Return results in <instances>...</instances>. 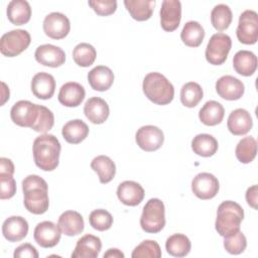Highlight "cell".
<instances>
[{"instance_id": "ffe728a7", "label": "cell", "mask_w": 258, "mask_h": 258, "mask_svg": "<svg viewBox=\"0 0 258 258\" xmlns=\"http://www.w3.org/2000/svg\"><path fill=\"white\" fill-rule=\"evenodd\" d=\"M253 126V121L250 113L242 108L232 111L228 117L227 127L229 131L236 135L242 136L247 134Z\"/></svg>"}, {"instance_id": "1f68e13d", "label": "cell", "mask_w": 258, "mask_h": 258, "mask_svg": "<svg viewBox=\"0 0 258 258\" xmlns=\"http://www.w3.org/2000/svg\"><path fill=\"white\" fill-rule=\"evenodd\" d=\"M219 144L217 139L207 133L198 134L191 140V149L192 151L203 157L213 156L218 150Z\"/></svg>"}, {"instance_id": "9a60e30c", "label": "cell", "mask_w": 258, "mask_h": 258, "mask_svg": "<svg viewBox=\"0 0 258 258\" xmlns=\"http://www.w3.org/2000/svg\"><path fill=\"white\" fill-rule=\"evenodd\" d=\"M216 91L221 98L228 101H236L243 96L245 87L242 81L227 75L221 77L216 82Z\"/></svg>"}, {"instance_id": "ac0fdd59", "label": "cell", "mask_w": 258, "mask_h": 258, "mask_svg": "<svg viewBox=\"0 0 258 258\" xmlns=\"http://www.w3.org/2000/svg\"><path fill=\"white\" fill-rule=\"evenodd\" d=\"M30 88L32 94L41 100L50 99L55 91V80L48 73L40 72L33 76Z\"/></svg>"}, {"instance_id": "60d3db41", "label": "cell", "mask_w": 258, "mask_h": 258, "mask_svg": "<svg viewBox=\"0 0 258 258\" xmlns=\"http://www.w3.org/2000/svg\"><path fill=\"white\" fill-rule=\"evenodd\" d=\"M53 124H54L53 113L45 106L39 105L38 106V117L31 129H33L36 132L45 134L52 128Z\"/></svg>"}, {"instance_id": "4dcf8cb0", "label": "cell", "mask_w": 258, "mask_h": 258, "mask_svg": "<svg viewBox=\"0 0 258 258\" xmlns=\"http://www.w3.org/2000/svg\"><path fill=\"white\" fill-rule=\"evenodd\" d=\"M92 169L97 172L101 183L110 182L116 173V165L114 161L106 155H98L91 162Z\"/></svg>"}, {"instance_id": "f6af8a7d", "label": "cell", "mask_w": 258, "mask_h": 258, "mask_svg": "<svg viewBox=\"0 0 258 258\" xmlns=\"http://www.w3.org/2000/svg\"><path fill=\"white\" fill-rule=\"evenodd\" d=\"M15 258L20 257H29V258H38V252L36 251L35 247L29 243H24L19 245L13 253Z\"/></svg>"}, {"instance_id": "f1b7e54d", "label": "cell", "mask_w": 258, "mask_h": 258, "mask_svg": "<svg viewBox=\"0 0 258 258\" xmlns=\"http://www.w3.org/2000/svg\"><path fill=\"white\" fill-rule=\"evenodd\" d=\"M225 109L222 104L217 101L211 100L205 103L199 112L201 122L207 126H215L223 121Z\"/></svg>"}, {"instance_id": "8d00e7d4", "label": "cell", "mask_w": 258, "mask_h": 258, "mask_svg": "<svg viewBox=\"0 0 258 258\" xmlns=\"http://www.w3.org/2000/svg\"><path fill=\"white\" fill-rule=\"evenodd\" d=\"M233 19L231 8L226 4L216 5L211 12V22L215 29L219 31L226 30Z\"/></svg>"}, {"instance_id": "d4e9b609", "label": "cell", "mask_w": 258, "mask_h": 258, "mask_svg": "<svg viewBox=\"0 0 258 258\" xmlns=\"http://www.w3.org/2000/svg\"><path fill=\"white\" fill-rule=\"evenodd\" d=\"M57 225L62 234L67 236H77L84 231L85 223L82 215L76 211H66L59 218Z\"/></svg>"}, {"instance_id": "7402d4cb", "label": "cell", "mask_w": 258, "mask_h": 258, "mask_svg": "<svg viewBox=\"0 0 258 258\" xmlns=\"http://www.w3.org/2000/svg\"><path fill=\"white\" fill-rule=\"evenodd\" d=\"M101 248V239L92 234H87L78 240L72 258H97Z\"/></svg>"}, {"instance_id": "9c48e42d", "label": "cell", "mask_w": 258, "mask_h": 258, "mask_svg": "<svg viewBox=\"0 0 258 258\" xmlns=\"http://www.w3.org/2000/svg\"><path fill=\"white\" fill-rule=\"evenodd\" d=\"M38 106L26 100L16 102L10 110L11 120L20 127L32 128L38 117Z\"/></svg>"}, {"instance_id": "44dd1931", "label": "cell", "mask_w": 258, "mask_h": 258, "mask_svg": "<svg viewBox=\"0 0 258 258\" xmlns=\"http://www.w3.org/2000/svg\"><path fill=\"white\" fill-rule=\"evenodd\" d=\"M86 96L85 88L76 82H69L62 85L58 92V102L66 107H78Z\"/></svg>"}, {"instance_id": "c3c4849f", "label": "cell", "mask_w": 258, "mask_h": 258, "mask_svg": "<svg viewBox=\"0 0 258 258\" xmlns=\"http://www.w3.org/2000/svg\"><path fill=\"white\" fill-rule=\"evenodd\" d=\"M104 258H124V253L117 248H111L104 254Z\"/></svg>"}, {"instance_id": "5bb4252c", "label": "cell", "mask_w": 258, "mask_h": 258, "mask_svg": "<svg viewBox=\"0 0 258 258\" xmlns=\"http://www.w3.org/2000/svg\"><path fill=\"white\" fill-rule=\"evenodd\" d=\"M160 25L165 31L175 30L181 20V3L178 0H164L159 11Z\"/></svg>"}, {"instance_id": "3957f363", "label": "cell", "mask_w": 258, "mask_h": 258, "mask_svg": "<svg viewBox=\"0 0 258 258\" xmlns=\"http://www.w3.org/2000/svg\"><path fill=\"white\" fill-rule=\"evenodd\" d=\"M244 210L236 202L225 201L218 207L215 228L222 237H228L240 230Z\"/></svg>"}, {"instance_id": "bcb514c9", "label": "cell", "mask_w": 258, "mask_h": 258, "mask_svg": "<svg viewBox=\"0 0 258 258\" xmlns=\"http://www.w3.org/2000/svg\"><path fill=\"white\" fill-rule=\"evenodd\" d=\"M246 201L250 207L253 209H257V203H258V188L257 185L254 184L250 187H248L246 191Z\"/></svg>"}, {"instance_id": "cb8c5ba5", "label": "cell", "mask_w": 258, "mask_h": 258, "mask_svg": "<svg viewBox=\"0 0 258 258\" xmlns=\"http://www.w3.org/2000/svg\"><path fill=\"white\" fill-rule=\"evenodd\" d=\"M88 82L95 91L104 92L111 88L114 83V74L106 66H97L88 74Z\"/></svg>"}, {"instance_id": "8992f818", "label": "cell", "mask_w": 258, "mask_h": 258, "mask_svg": "<svg viewBox=\"0 0 258 258\" xmlns=\"http://www.w3.org/2000/svg\"><path fill=\"white\" fill-rule=\"evenodd\" d=\"M31 37L27 30L14 29L4 33L0 39V51L8 57L17 56L30 44Z\"/></svg>"}, {"instance_id": "e575fe53", "label": "cell", "mask_w": 258, "mask_h": 258, "mask_svg": "<svg viewBox=\"0 0 258 258\" xmlns=\"http://www.w3.org/2000/svg\"><path fill=\"white\" fill-rule=\"evenodd\" d=\"M237 159L241 163H250L254 160L257 154V141L252 136H246L242 138L235 149Z\"/></svg>"}, {"instance_id": "7a4b0ae2", "label": "cell", "mask_w": 258, "mask_h": 258, "mask_svg": "<svg viewBox=\"0 0 258 258\" xmlns=\"http://www.w3.org/2000/svg\"><path fill=\"white\" fill-rule=\"evenodd\" d=\"M60 143L58 139L52 134H42L36 137L32 145V153L35 165L44 170H54L59 161Z\"/></svg>"}, {"instance_id": "d6986e66", "label": "cell", "mask_w": 258, "mask_h": 258, "mask_svg": "<svg viewBox=\"0 0 258 258\" xmlns=\"http://www.w3.org/2000/svg\"><path fill=\"white\" fill-rule=\"evenodd\" d=\"M28 233V223L20 216L7 218L2 225V234L9 242H18L26 237Z\"/></svg>"}, {"instance_id": "e0dca14e", "label": "cell", "mask_w": 258, "mask_h": 258, "mask_svg": "<svg viewBox=\"0 0 258 258\" xmlns=\"http://www.w3.org/2000/svg\"><path fill=\"white\" fill-rule=\"evenodd\" d=\"M144 189L136 181L125 180L118 185L117 197L119 201L129 207H135L139 205L144 199Z\"/></svg>"}, {"instance_id": "4316f807", "label": "cell", "mask_w": 258, "mask_h": 258, "mask_svg": "<svg viewBox=\"0 0 258 258\" xmlns=\"http://www.w3.org/2000/svg\"><path fill=\"white\" fill-rule=\"evenodd\" d=\"M8 20L15 25H23L30 20L31 7L25 0H12L7 5Z\"/></svg>"}, {"instance_id": "52a82bcc", "label": "cell", "mask_w": 258, "mask_h": 258, "mask_svg": "<svg viewBox=\"0 0 258 258\" xmlns=\"http://www.w3.org/2000/svg\"><path fill=\"white\" fill-rule=\"evenodd\" d=\"M232 47L231 37L223 32L215 33L211 36L206 47V59L214 66L224 63Z\"/></svg>"}, {"instance_id": "4fadbf2b", "label": "cell", "mask_w": 258, "mask_h": 258, "mask_svg": "<svg viewBox=\"0 0 258 258\" xmlns=\"http://www.w3.org/2000/svg\"><path fill=\"white\" fill-rule=\"evenodd\" d=\"M61 231L58 225L50 221H43L38 223L33 231L35 242L42 248H52L60 240Z\"/></svg>"}, {"instance_id": "f546056e", "label": "cell", "mask_w": 258, "mask_h": 258, "mask_svg": "<svg viewBox=\"0 0 258 258\" xmlns=\"http://www.w3.org/2000/svg\"><path fill=\"white\" fill-rule=\"evenodd\" d=\"M124 5L133 19L145 21L152 16L155 0H125Z\"/></svg>"}, {"instance_id": "681fc988", "label": "cell", "mask_w": 258, "mask_h": 258, "mask_svg": "<svg viewBox=\"0 0 258 258\" xmlns=\"http://www.w3.org/2000/svg\"><path fill=\"white\" fill-rule=\"evenodd\" d=\"M2 87H3V99H2L1 105H3L5 103V101L7 99H9V88H7L5 83H2Z\"/></svg>"}, {"instance_id": "d6a6232c", "label": "cell", "mask_w": 258, "mask_h": 258, "mask_svg": "<svg viewBox=\"0 0 258 258\" xmlns=\"http://www.w3.org/2000/svg\"><path fill=\"white\" fill-rule=\"evenodd\" d=\"M205 37V30L198 21H187L180 32L182 42L189 47H198L202 44Z\"/></svg>"}, {"instance_id": "83f0119b", "label": "cell", "mask_w": 258, "mask_h": 258, "mask_svg": "<svg viewBox=\"0 0 258 258\" xmlns=\"http://www.w3.org/2000/svg\"><path fill=\"white\" fill-rule=\"evenodd\" d=\"M234 70L241 76L250 77L257 69V56L249 50H239L233 57Z\"/></svg>"}, {"instance_id": "8fae6325", "label": "cell", "mask_w": 258, "mask_h": 258, "mask_svg": "<svg viewBox=\"0 0 258 258\" xmlns=\"http://www.w3.org/2000/svg\"><path fill=\"white\" fill-rule=\"evenodd\" d=\"M220 188L218 178L210 172L197 174L191 181V190L201 200H211L216 197Z\"/></svg>"}, {"instance_id": "7dc6e473", "label": "cell", "mask_w": 258, "mask_h": 258, "mask_svg": "<svg viewBox=\"0 0 258 258\" xmlns=\"http://www.w3.org/2000/svg\"><path fill=\"white\" fill-rule=\"evenodd\" d=\"M14 173V164L11 159L6 157L0 158V174L13 175Z\"/></svg>"}, {"instance_id": "ba28073f", "label": "cell", "mask_w": 258, "mask_h": 258, "mask_svg": "<svg viewBox=\"0 0 258 258\" xmlns=\"http://www.w3.org/2000/svg\"><path fill=\"white\" fill-rule=\"evenodd\" d=\"M237 38L244 44H254L258 39V14L254 10H245L239 16L236 30Z\"/></svg>"}, {"instance_id": "7c38bea8", "label": "cell", "mask_w": 258, "mask_h": 258, "mask_svg": "<svg viewBox=\"0 0 258 258\" xmlns=\"http://www.w3.org/2000/svg\"><path fill=\"white\" fill-rule=\"evenodd\" d=\"M42 26L44 33L52 39H62L71 30L69 18L60 12H51L47 14L44 17Z\"/></svg>"}, {"instance_id": "d590c367", "label": "cell", "mask_w": 258, "mask_h": 258, "mask_svg": "<svg viewBox=\"0 0 258 258\" xmlns=\"http://www.w3.org/2000/svg\"><path fill=\"white\" fill-rule=\"evenodd\" d=\"M203 96V89L196 82H188L181 87L180 102L187 108L196 107L202 101Z\"/></svg>"}, {"instance_id": "2e32d148", "label": "cell", "mask_w": 258, "mask_h": 258, "mask_svg": "<svg viewBox=\"0 0 258 258\" xmlns=\"http://www.w3.org/2000/svg\"><path fill=\"white\" fill-rule=\"evenodd\" d=\"M34 57L37 62L49 68H57L64 63L66 53L64 51L53 44L39 45L35 52Z\"/></svg>"}, {"instance_id": "b9f144b4", "label": "cell", "mask_w": 258, "mask_h": 258, "mask_svg": "<svg viewBox=\"0 0 258 258\" xmlns=\"http://www.w3.org/2000/svg\"><path fill=\"white\" fill-rule=\"evenodd\" d=\"M224 247L226 251L233 255H238L244 252L247 247V240L245 235L239 230L235 234L224 237Z\"/></svg>"}, {"instance_id": "ab89813d", "label": "cell", "mask_w": 258, "mask_h": 258, "mask_svg": "<svg viewBox=\"0 0 258 258\" xmlns=\"http://www.w3.org/2000/svg\"><path fill=\"white\" fill-rule=\"evenodd\" d=\"M131 256L133 258H141V257L159 258L161 257V249L156 241L144 240L134 248Z\"/></svg>"}, {"instance_id": "7bdbcfd3", "label": "cell", "mask_w": 258, "mask_h": 258, "mask_svg": "<svg viewBox=\"0 0 258 258\" xmlns=\"http://www.w3.org/2000/svg\"><path fill=\"white\" fill-rule=\"evenodd\" d=\"M88 4L100 16L111 15L117 9V1L115 0H90Z\"/></svg>"}, {"instance_id": "277c9868", "label": "cell", "mask_w": 258, "mask_h": 258, "mask_svg": "<svg viewBox=\"0 0 258 258\" xmlns=\"http://www.w3.org/2000/svg\"><path fill=\"white\" fill-rule=\"evenodd\" d=\"M142 89L144 95L156 105H167L174 97L172 84L160 73H149L145 76Z\"/></svg>"}, {"instance_id": "5b68a950", "label": "cell", "mask_w": 258, "mask_h": 258, "mask_svg": "<svg viewBox=\"0 0 258 258\" xmlns=\"http://www.w3.org/2000/svg\"><path fill=\"white\" fill-rule=\"evenodd\" d=\"M140 226L146 233L155 234L160 232L165 226V208L159 199H150L145 206L140 217Z\"/></svg>"}, {"instance_id": "6da1fadb", "label": "cell", "mask_w": 258, "mask_h": 258, "mask_svg": "<svg viewBox=\"0 0 258 258\" xmlns=\"http://www.w3.org/2000/svg\"><path fill=\"white\" fill-rule=\"evenodd\" d=\"M25 209L34 215H42L48 210V185L36 174H29L22 180Z\"/></svg>"}, {"instance_id": "74e56055", "label": "cell", "mask_w": 258, "mask_h": 258, "mask_svg": "<svg viewBox=\"0 0 258 258\" xmlns=\"http://www.w3.org/2000/svg\"><path fill=\"white\" fill-rule=\"evenodd\" d=\"M97 56L95 47L87 42H81L75 46L73 50L74 61L83 68L90 67L94 63Z\"/></svg>"}, {"instance_id": "30bf717a", "label": "cell", "mask_w": 258, "mask_h": 258, "mask_svg": "<svg viewBox=\"0 0 258 258\" xmlns=\"http://www.w3.org/2000/svg\"><path fill=\"white\" fill-rule=\"evenodd\" d=\"M137 145L144 151L151 152L159 149L164 141V135L161 129L153 125L140 127L135 135Z\"/></svg>"}, {"instance_id": "836d02e7", "label": "cell", "mask_w": 258, "mask_h": 258, "mask_svg": "<svg viewBox=\"0 0 258 258\" xmlns=\"http://www.w3.org/2000/svg\"><path fill=\"white\" fill-rule=\"evenodd\" d=\"M191 248L189 239L183 234H173L166 239L165 249L173 257L186 256Z\"/></svg>"}, {"instance_id": "484cf974", "label": "cell", "mask_w": 258, "mask_h": 258, "mask_svg": "<svg viewBox=\"0 0 258 258\" xmlns=\"http://www.w3.org/2000/svg\"><path fill=\"white\" fill-rule=\"evenodd\" d=\"M61 135L68 143L78 144L88 137L89 127L83 120L74 119L63 125Z\"/></svg>"}, {"instance_id": "ee69618b", "label": "cell", "mask_w": 258, "mask_h": 258, "mask_svg": "<svg viewBox=\"0 0 258 258\" xmlns=\"http://www.w3.org/2000/svg\"><path fill=\"white\" fill-rule=\"evenodd\" d=\"M0 182H1L0 199L1 200L11 199L16 192V181L13 178V175L0 174Z\"/></svg>"}, {"instance_id": "603a6c76", "label": "cell", "mask_w": 258, "mask_h": 258, "mask_svg": "<svg viewBox=\"0 0 258 258\" xmlns=\"http://www.w3.org/2000/svg\"><path fill=\"white\" fill-rule=\"evenodd\" d=\"M85 116L94 124L104 123L110 114L109 105L107 102L99 97L90 98L84 106Z\"/></svg>"}, {"instance_id": "f35d334b", "label": "cell", "mask_w": 258, "mask_h": 258, "mask_svg": "<svg viewBox=\"0 0 258 258\" xmlns=\"http://www.w3.org/2000/svg\"><path fill=\"white\" fill-rule=\"evenodd\" d=\"M89 223L93 229L103 232L109 230L112 227L113 217L108 211L104 209H98L91 212L89 216Z\"/></svg>"}]
</instances>
